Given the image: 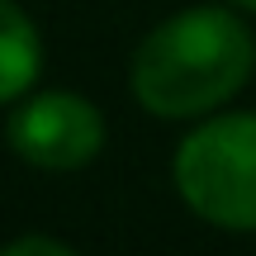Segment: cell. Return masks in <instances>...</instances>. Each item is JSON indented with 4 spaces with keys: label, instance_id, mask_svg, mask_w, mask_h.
I'll list each match as a JSON object with an SVG mask.
<instances>
[{
    "label": "cell",
    "instance_id": "obj_1",
    "mask_svg": "<svg viewBox=\"0 0 256 256\" xmlns=\"http://www.w3.org/2000/svg\"><path fill=\"white\" fill-rule=\"evenodd\" d=\"M256 43L228 10H180L133 52V95L156 119H194L247 86Z\"/></svg>",
    "mask_w": 256,
    "mask_h": 256
},
{
    "label": "cell",
    "instance_id": "obj_2",
    "mask_svg": "<svg viewBox=\"0 0 256 256\" xmlns=\"http://www.w3.org/2000/svg\"><path fill=\"white\" fill-rule=\"evenodd\" d=\"M176 190L204 223L256 232V114H223L176 152Z\"/></svg>",
    "mask_w": 256,
    "mask_h": 256
},
{
    "label": "cell",
    "instance_id": "obj_3",
    "mask_svg": "<svg viewBox=\"0 0 256 256\" xmlns=\"http://www.w3.org/2000/svg\"><path fill=\"white\" fill-rule=\"evenodd\" d=\"M5 138L28 166L43 171H76L104 142V119L90 100L66 90H43L24 100L5 124Z\"/></svg>",
    "mask_w": 256,
    "mask_h": 256
},
{
    "label": "cell",
    "instance_id": "obj_4",
    "mask_svg": "<svg viewBox=\"0 0 256 256\" xmlns=\"http://www.w3.org/2000/svg\"><path fill=\"white\" fill-rule=\"evenodd\" d=\"M38 66H43V43L34 19L14 0H0V104L19 100L38 81Z\"/></svg>",
    "mask_w": 256,
    "mask_h": 256
},
{
    "label": "cell",
    "instance_id": "obj_5",
    "mask_svg": "<svg viewBox=\"0 0 256 256\" xmlns=\"http://www.w3.org/2000/svg\"><path fill=\"white\" fill-rule=\"evenodd\" d=\"M34 252H43V256H72V247L57 242V238H14V242L0 247V256H34Z\"/></svg>",
    "mask_w": 256,
    "mask_h": 256
},
{
    "label": "cell",
    "instance_id": "obj_6",
    "mask_svg": "<svg viewBox=\"0 0 256 256\" xmlns=\"http://www.w3.org/2000/svg\"><path fill=\"white\" fill-rule=\"evenodd\" d=\"M232 5H242V10H256V0H232Z\"/></svg>",
    "mask_w": 256,
    "mask_h": 256
}]
</instances>
